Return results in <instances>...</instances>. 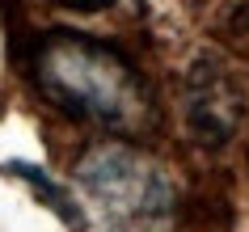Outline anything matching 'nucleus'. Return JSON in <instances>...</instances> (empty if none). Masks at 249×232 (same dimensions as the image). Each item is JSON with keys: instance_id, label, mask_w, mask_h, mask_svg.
Returning a JSON list of instances; mask_svg holds the SVG:
<instances>
[{"instance_id": "f257e3e1", "label": "nucleus", "mask_w": 249, "mask_h": 232, "mask_svg": "<svg viewBox=\"0 0 249 232\" xmlns=\"http://www.w3.org/2000/svg\"><path fill=\"white\" fill-rule=\"evenodd\" d=\"M34 80L64 114L85 118L93 127L140 135L152 123V93L114 47L76 34L55 30L38 42L34 55Z\"/></svg>"}, {"instance_id": "f03ea898", "label": "nucleus", "mask_w": 249, "mask_h": 232, "mask_svg": "<svg viewBox=\"0 0 249 232\" xmlns=\"http://www.w3.org/2000/svg\"><path fill=\"white\" fill-rule=\"evenodd\" d=\"M76 190L97 215V232H165L178 203L157 156L131 143H97L72 169Z\"/></svg>"}, {"instance_id": "7ed1b4c3", "label": "nucleus", "mask_w": 249, "mask_h": 232, "mask_svg": "<svg viewBox=\"0 0 249 232\" xmlns=\"http://www.w3.org/2000/svg\"><path fill=\"white\" fill-rule=\"evenodd\" d=\"M51 4H59V9H72V13H102V9H110L114 0H51Z\"/></svg>"}]
</instances>
